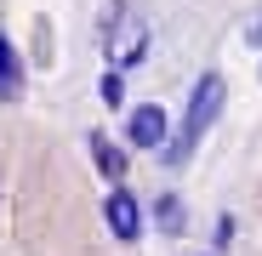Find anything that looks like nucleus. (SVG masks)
Instances as JSON below:
<instances>
[{
	"instance_id": "7ed1b4c3",
	"label": "nucleus",
	"mask_w": 262,
	"mask_h": 256,
	"mask_svg": "<svg viewBox=\"0 0 262 256\" xmlns=\"http://www.w3.org/2000/svg\"><path fill=\"white\" fill-rule=\"evenodd\" d=\"M171 143V114L160 103H137L125 108V148H148V154H165Z\"/></svg>"
},
{
	"instance_id": "0eeeda50",
	"label": "nucleus",
	"mask_w": 262,
	"mask_h": 256,
	"mask_svg": "<svg viewBox=\"0 0 262 256\" xmlns=\"http://www.w3.org/2000/svg\"><path fill=\"white\" fill-rule=\"evenodd\" d=\"M148 217H154V228H160V234H171V239H177V234L188 228V205H183L177 194H154Z\"/></svg>"
},
{
	"instance_id": "f257e3e1",
	"label": "nucleus",
	"mask_w": 262,
	"mask_h": 256,
	"mask_svg": "<svg viewBox=\"0 0 262 256\" xmlns=\"http://www.w3.org/2000/svg\"><path fill=\"white\" fill-rule=\"evenodd\" d=\"M97 46H103V63L131 74V68H143L148 63V46H154V29L148 17L131 6V0H108L103 17H97Z\"/></svg>"
},
{
	"instance_id": "423d86ee",
	"label": "nucleus",
	"mask_w": 262,
	"mask_h": 256,
	"mask_svg": "<svg viewBox=\"0 0 262 256\" xmlns=\"http://www.w3.org/2000/svg\"><path fill=\"white\" fill-rule=\"evenodd\" d=\"M23 97V57L12 46V34L0 29V103H17Z\"/></svg>"
},
{
	"instance_id": "20e7f679",
	"label": "nucleus",
	"mask_w": 262,
	"mask_h": 256,
	"mask_svg": "<svg viewBox=\"0 0 262 256\" xmlns=\"http://www.w3.org/2000/svg\"><path fill=\"white\" fill-rule=\"evenodd\" d=\"M103 228H108L120 245H137V239H143V205H137V194H131L125 182L103 194Z\"/></svg>"
},
{
	"instance_id": "39448f33",
	"label": "nucleus",
	"mask_w": 262,
	"mask_h": 256,
	"mask_svg": "<svg viewBox=\"0 0 262 256\" xmlns=\"http://www.w3.org/2000/svg\"><path fill=\"white\" fill-rule=\"evenodd\" d=\"M85 148H92L97 177H103L108 188H120V182H125V171H131V159H125V143H114L108 131H92V137H85Z\"/></svg>"
},
{
	"instance_id": "6e6552de",
	"label": "nucleus",
	"mask_w": 262,
	"mask_h": 256,
	"mask_svg": "<svg viewBox=\"0 0 262 256\" xmlns=\"http://www.w3.org/2000/svg\"><path fill=\"white\" fill-rule=\"evenodd\" d=\"M97 97H103L108 108H120V103H125V74H120V68H108V63H103V74H97Z\"/></svg>"
},
{
	"instance_id": "1a4fd4ad",
	"label": "nucleus",
	"mask_w": 262,
	"mask_h": 256,
	"mask_svg": "<svg viewBox=\"0 0 262 256\" xmlns=\"http://www.w3.org/2000/svg\"><path fill=\"white\" fill-rule=\"evenodd\" d=\"M251 46H256V63H262V23L251 29Z\"/></svg>"
},
{
	"instance_id": "f03ea898",
	"label": "nucleus",
	"mask_w": 262,
	"mask_h": 256,
	"mask_svg": "<svg viewBox=\"0 0 262 256\" xmlns=\"http://www.w3.org/2000/svg\"><path fill=\"white\" fill-rule=\"evenodd\" d=\"M223 103H228V80L216 74V68H205V74L194 80V91H188V108H183V125H177V137L165 143V165H188V159H194V148L205 143V131L216 125Z\"/></svg>"
},
{
	"instance_id": "9d476101",
	"label": "nucleus",
	"mask_w": 262,
	"mask_h": 256,
	"mask_svg": "<svg viewBox=\"0 0 262 256\" xmlns=\"http://www.w3.org/2000/svg\"><path fill=\"white\" fill-rule=\"evenodd\" d=\"M200 256H211V250H200Z\"/></svg>"
}]
</instances>
